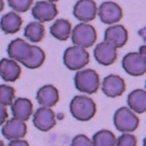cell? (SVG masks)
Instances as JSON below:
<instances>
[{
    "label": "cell",
    "mask_w": 146,
    "mask_h": 146,
    "mask_svg": "<svg viewBox=\"0 0 146 146\" xmlns=\"http://www.w3.org/2000/svg\"><path fill=\"white\" fill-rule=\"evenodd\" d=\"M8 146H29V143L26 140L23 139H18V140H13L10 141L8 144Z\"/></svg>",
    "instance_id": "f546056e"
},
{
    "label": "cell",
    "mask_w": 146,
    "mask_h": 146,
    "mask_svg": "<svg viewBox=\"0 0 146 146\" xmlns=\"http://www.w3.org/2000/svg\"><path fill=\"white\" fill-rule=\"evenodd\" d=\"M7 53L10 58L23 64L32 56V45L22 39L17 38L9 44Z\"/></svg>",
    "instance_id": "52a82bcc"
},
{
    "label": "cell",
    "mask_w": 146,
    "mask_h": 146,
    "mask_svg": "<svg viewBox=\"0 0 146 146\" xmlns=\"http://www.w3.org/2000/svg\"><path fill=\"white\" fill-rule=\"evenodd\" d=\"M70 146H94L92 140L86 135H78L73 138Z\"/></svg>",
    "instance_id": "83f0119b"
},
{
    "label": "cell",
    "mask_w": 146,
    "mask_h": 146,
    "mask_svg": "<svg viewBox=\"0 0 146 146\" xmlns=\"http://www.w3.org/2000/svg\"><path fill=\"white\" fill-rule=\"evenodd\" d=\"M72 25L67 20L57 19L50 27V32L55 38L61 41H65L70 37L71 34Z\"/></svg>",
    "instance_id": "44dd1931"
},
{
    "label": "cell",
    "mask_w": 146,
    "mask_h": 146,
    "mask_svg": "<svg viewBox=\"0 0 146 146\" xmlns=\"http://www.w3.org/2000/svg\"><path fill=\"white\" fill-rule=\"evenodd\" d=\"M4 7H5V3H4L3 1L0 0V13L3 10Z\"/></svg>",
    "instance_id": "d6a6232c"
},
{
    "label": "cell",
    "mask_w": 146,
    "mask_h": 146,
    "mask_svg": "<svg viewBox=\"0 0 146 146\" xmlns=\"http://www.w3.org/2000/svg\"><path fill=\"white\" fill-rule=\"evenodd\" d=\"M122 66L126 73L132 76H140L146 72V62L139 53H129L122 60Z\"/></svg>",
    "instance_id": "8992f818"
},
{
    "label": "cell",
    "mask_w": 146,
    "mask_h": 146,
    "mask_svg": "<svg viewBox=\"0 0 146 146\" xmlns=\"http://www.w3.org/2000/svg\"><path fill=\"white\" fill-rule=\"evenodd\" d=\"M54 112L50 108H42L36 110L33 117V123L37 129L48 131L56 124Z\"/></svg>",
    "instance_id": "30bf717a"
},
{
    "label": "cell",
    "mask_w": 146,
    "mask_h": 146,
    "mask_svg": "<svg viewBox=\"0 0 146 146\" xmlns=\"http://www.w3.org/2000/svg\"><path fill=\"white\" fill-rule=\"evenodd\" d=\"M97 13V7L94 1L80 0L75 4L73 14L80 21L89 22L94 20Z\"/></svg>",
    "instance_id": "4fadbf2b"
},
{
    "label": "cell",
    "mask_w": 146,
    "mask_h": 146,
    "mask_svg": "<svg viewBox=\"0 0 146 146\" xmlns=\"http://www.w3.org/2000/svg\"><path fill=\"white\" fill-rule=\"evenodd\" d=\"M32 13L34 18L40 23L50 21L53 20L58 15L56 4L48 1L36 2L32 10Z\"/></svg>",
    "instance_id": "ba28073f"
},
{
    "label": "cell",
    "mask_w": 146,
    "mask_h": 146,
    "mask_svg": "<svg viewBox=\"0 0 146 146\" xmlns=\"http://www.w3.org/2000/svg\"><path fill=\"white\" fill-rule=\"evenodd\" d=\"M138 33H139V35L143 37V40L146 42V27L139 30Z\"/></svg>",
    "instance_id": "1f68e13d"
},
{
    "label": "cell",
    "mask_w": 146,
    "mask_h": 146,
    "mask_svg": "<svg viewBox=\"0 0 146 146\" xmlns=\"http://www.w3.org/2000/svg\"><path fill=\"white\" fill-rule=\"evenodd\" d=\"M21 68L15 60H0V77L6 82H15L20 78Z\"/></svg>",
    "instance_id": "e0dca14e"
},
{
    "label": "cell",
    "mask_w": 146,
    "mask_h": 146,
    "mask_svg": "<svg viewBox=\"0 0 146 146\" xmlns=\"http://www.w3.org/2000/svg\"><path fill=\"white\" fill-rule=\"evenodd\" d=\"M127 104L135 113L141 114L146 112V91L134 90L127 97Z\"/></svg>",
    "instance_id": "ffe728a7"
},
{
    "label": "cell",
    "mask_w": 146,
    "mask_h": 146,
    "mask_svg": "<svg viewBox=\"0 0 146 146\" xmlns=\"http://www.w3.org/2000/svg\"><path fill=\"white\" fill-rule=\"evenodd\" d=\"M94 58L100 64L108 66L117 59V50L111 44L104 41L96 45L94 50Z\"/></svg>",
    "instance_id": "5bb4252c"
},
{
    "label": "cell",
    "mask_w": 146,
    "mask_h": 146,
    "mask_svg": "<svg viewBox=\"0 0 146 146\" xmlns=\"http://www.w3.org/2000/svg\"><path fill=\"white\" fill-rule=\"evenodd\" d=\"M145 88H146V82H145Z\"/></svg>",
    "instance_id": "d590c367"
},
{
    "label": "cell",
    "mask_w": 146,
    "mask_h": 146,
    "mask_svg": "<svg viewBox=\"0 0 146 146\" xmlns=\"http://www.w3.org/2000/svg\"><path fill=\"white\" fill-rule=\"evenodd\" d=\"M89 53L85 48L80 46L68 48L64 53V63L71 70H78L83 68L89 63Z\"/></svg>",
    "instance_id": "3957f363"
},
{
    "label": "cell",
    "mask_w": 146,
    "mask_h": 146,
    "mask_svg": "<svg viewBox=\"0 0 146 146\" xmlns=\"http://www.w3.org/2000/svg\"><path fill=\"white\" fill-rule=\"evenodd\" d=\"M24 36L32 42H39L44 38L45 27L38 21L31 22L25 27Z\"/></svg>",
    "instance_id": "7402d4cb"
},
{
    "label": "cell",
    "mask_w": 146,
    "mask_h": 146,
    "mask_svg": "<svg viewBox=\"0 0 146 146\" xmlns=\"http://www.w3.org/2000/svg\"><path fill=\"white\" fill-rule=\"evenodd\" d=\"M139 53L143 57V59L145 60V62H146V45H143V46L139 48Z\"/></svg>",
    "instance_id": "4dcf8cb0"
},
{
    "label": "cell",
    "mask_w": 146,
    "mask_h": 146,
    "mask_svg": "<svg viewBox=\"0 0 146 146\" xmlns=\"http://www.w3.org/2000/svg\"><path fill=\"white\" fill-rule=\"evenodd\" d=\"M13 117L22 121H27L33 114V105L27 98H18L11 106Z\"/></svg>",
    "instance_id": "ac0fdd59"
},
{
    "label": "cell",
    "mask_w": 146,
    "mask_h": 146,
    "mask_svg": "<svg viewBox=\"0 0 146 146\" xmlns=\"http://www.w3.org/2000/svg\"><path fill=\"white\" fill-rule=\"evenodd\" d=\"M70 112L75 119L80 121L91 120L96 113V105L94 100L87 96H75L70 105Z\"/></svg>",
    "instance_id": "6da1fadb"
},
{
    "label": "cell",
    "mask_w": 146,
    "mask_h": 146,
    "mask_svg": "<svg viewBox=\"0 0 146 146\" xmlns=\"http://www.w3.org/2000/svg\"><path fill=\"white\" fill-rule=\"evenodd\" d=\"M22 23L23 21L20 15L10 12L2 17L0 27L5 34H15L21 29Z\"/></svg>",
    "instance_id": "d6986e66"
},
{
    "label": "cell",
    "mask_w": 146,
    "mask_h": 146,
    "mask_svg": "<svg viewBox=\"0 0 146 146\" xmlns=\"http://www.w3.org/2000/svg\"><path fill=\"white\" fill-rule=\"evenodd\" d=\"M0 146H5V144H4L3 141H2V140H0Z\"/></svg>",
    "instance_id": "e575fe53"
},
{
    "label": "cell",
    "mask_w": 146,
    "mask_h": 146,
    "mask_svg": "<svg viewBox=\"0 0 146 146\" xmlns=\"http://www.w3.org/2000/svg\"><path fill=\"white\" fill-rule=\"evenodd\" d=\"M27 133V126L25 122L15 118L8 120L2 129V135L10 141L23 138Z\"/></svg>",
    "instance_id": "7c38bea8"
},
{
    "label": "cell",
    "mask_w": 146,
    "mask_h": 146,
    "mask_svg": "<svg viewBox=\"0 0 146 146\" xmlns=\"http://www.w3.org/2000/svg\"><path fill=\"white\" fill-rule=\"evenodd\" d=\"M113 121L117 130L123 133L135 131L139 123L137 116L126 107H122L117 110L114 115Z\"/></svg>",
    "instance_id": "277c9868"
},
{
    "label": "cell",
    "mask_w": 146,
    "mask_h": 146,
    "mask_svg": "<svg viewBox=\"0 0 146 146\" xmlns=\"http://www.w3.org/2000/svg\"><path fill=\"white\" fill-rule=\"evenodd\" d=\"M105 41L116 48H122L128 40V32L123 25L108 27L105 32Z\"/></svg>",
    "instance_id": "9a60e30c"
},
{
    "label": "cell",
    "mask_w": 146,
    "mask_h": 146,
    "mask_svg": "<svg viewBox=\"0 0 146 146\" xmlns=\"http://www.w3.org/2000/svg\"><path fill=\"white\" fill-rule=\"evenodd\" d=\"M15 89L12 86L5 84L0 85V105L12 106L15 98Z\"/></svg>",
    "instance_id": "d4e9b609"
},
{
    "label": "cell",
    "mask_w": 146,
    "mask_h": 146,
    "mask_svg": "<svg viewBox=\"0 0 146 146\" xmlns=\"http://www.w3.org/2000/svg\"><path fill=\"white\" fill-rule=\"evenodd\" d=\"M33 1L32 0H9L8 5L18 13H25L32 6Z\"/></svg>",
    "instance_id": "484cf974"
},
{
    "label": "cell",
    "mask_w": 146,
    "mask_h": 146,
    "mask_svg": "<svg viewBox=\"0 0 146 146\" xmlns=\"http://www.w3.org/2000/svg\"><path fill=\"white\" fill-rule=\"evenodd\" d=\"M8 118V113L6 107L0 105V126L5 123Z\"/></svg>",
    "instance_id": "f1b7e54d"
},
{
    "label": "cell",
    "mask_w": 146,
    "mask_h": 146,
    "mask_svg": "<svg viewBox=\"0 0 146 146\" xmlns=\"http://www.w3.org/2000/svg\"><path fill=\"white\" fill-rule=\"evenodd\" d=\"M116 142L114 134L107 129L97 131L92 139L94 146H116Z\"/></svg>",
    "instance_id": "603a6c76"
},
{
    "label": "cell",
    "mask_w": 146,
    "mask_h": 146,
    "mask_svg": "<svg viewBox=\"0 0 146 146\" xmlns=\"http://www.w3.org/2000/svg\"><path fill=\"white\" fill-rule=\"evenodd\" d=\"M137 139L135 135L124 133L117 139L116 146H137Z\"/></svg>",
    "instance_id": "4316f807"
},
{
    "label": "cell",
    "mask_w": 146,
    "mask_h": 146,
    "mask_svg": "<svg viewBox=\"0 0 146 146\" xmlns=\"http://www.w3.org/2000/svg\"><path fill=\"white\" fill-rule=\"evenodd\" d=\"M75 85L80 92L92 94L98 91L100 77L95 70L91 69L79 71L75 74Z\"/></svg>",
    "instance_id": "7a4b0ae2"
},
{
    "label": "cell",
    "mask_w": 146,
    "mask_h": 146,
    "mask_svg": "<svg viewBox=\"0 0 146 146\" xmlns=\"http://www.w3.org/2000/svg\"><path fill=\"white\" fill-rule=\"evenodd\" d=\"M143 146H146V137L143 140Z\"/></svg>",
    "instance_id": "836d02e7"
},
{
    "label": "cell",
    "mask_w": 146,
    "mask_h": 146,
    "mask_svg": "<svg viewBox=\"0 0 146 146\" xmlns=\"http://www.w3.org/2000/svg\"><path fill=\"white\" fill-rule=\"evenodd\" d=\"M45 60V53L41 48L36 45H32V55L27 62L22 64L29 69L39 68L43 64Z\"/></svg>",
    "instance_id": "cb8c5ba5"
},
{
    "label": "cell",
    "mask_w": 146,
    "mask_h": 146,
    "mask_svg": "<svg viewBox=\"0 0 146 146\" xmlns=\"http://www.w3.org/2000/svg\"><path fill=\"white\" fill-rule=\"evenodd\" d=\"M36 100L43 108H50L55 106L59 100L58 90L53 85H45L37 91Z\"/></svg>",
    "instance_id": "2e32d148"
},
{
    "label": "cell",
    "mask_w": 146,
    "mask_h": 146,
    "mask_svg": "<svg viewBox=\"0 0 146 146\" xmlns=\"http://www.w3.org/2000/svg\"><path fill=\"white\" fill-rule=\"evenodd\" d=\"M102 90L107 96L115 98L123 94L126 90V83L118 75H110L104 78Z\"/></svg>",
    "instance_id": "8fae6325"
},
{
    "label": "cell",
    "mask_w": 146,
    "mask_h": 146,
    "mask_svg": "<svg viewBox=\"0 0 146 146\" xmlns=\"http://www.w3.org/2000/svg\"><path fill=\"white\" fill-rule=\"evenodd\" d=\"M97 35L93 26L86 23H80L72 30V41L76 46L83 48L91 47L96 41Z\"/></svg>",
    "instance_id": "5b68a950"
},
{
    "label": "cell",
    "mask_w": 146,
    "mask_h": 146,
    "mask_svg": "<svg viewBox=\"0 0 146 146\" xmlns=\"http://www.w3.org/2000/svg\"><path fill=\"white\" fill-rule=\"evenodd\" d=\"M98 15L102 23L113 24L122 18L123 12L121 7L115 2H105L100 5Z\"/></svg>",
    "instance_id": "9c48e42d"
}]
</instances>
